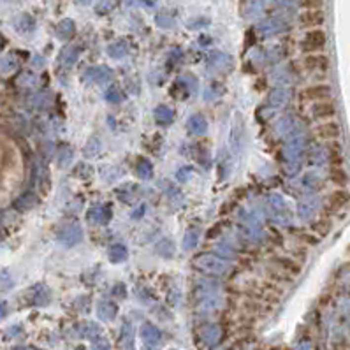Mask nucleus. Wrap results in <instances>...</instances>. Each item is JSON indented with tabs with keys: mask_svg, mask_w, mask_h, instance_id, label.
<instances>
[{
	"mask_svg": "<svg viewBox=\"0 0 350 350\" xmlns=\"http://www.w3.org/2000/svg\"><path fill=\"white\" fill-rule=\"evenodd\" d=\"M134 171H136V176L141 178V180H152L153 176V165L148 158L139 157L134 164Z\"/></svg>",
	"mask_w": 350,
	"mask_h": 350,
	"instance_id": "obj_15",
	"label": "nucleus"
},
{
	"mask_svg": "<svg viewBox=\"0 0 350 350\" xmlns=\"http://www.w3.org/2000/svg\"><path fill=\"white\" fill-rule=\"evenodd\" d=\"M349 201H350L349 192H345V190H336V192H333L329 195L327 208H329V211H338V209H342Z\"/></svg>",
	"mask_w": 350,
	"mask_h": 350,
	"instance_id": "obj_13",
	"label": "nucleus"
},
{
	"mask_svg": "<svg viewBox=\"0 0 350 350\" xmlns=\"http://www.w3.org/2000/svg\"><path fill=\"white\" fill-rule=\"evenodd\" d=\"M324 0H301V5L306 7L308 11H313V9H320Z\"/></svg>",
	"mask_w": 350,
	"mask_h": 350,
	"instance_id": "obj_31",
	"label": "nucleus"
},
{
	"mask_svg": "<svg viewBox=\"0 0 350 350\" xmlns=\"http://www.w3.org/2000/svg\"><path fill=\"white\" fill-rule=\"evenodd\" d=\"M111 69L108 67H95V69H90L88 71V78L92 81H95V83H99V85H106L109 79H111Z\"/></svg>",
	"mask_w": 350,
	"mask_h": 350,
	"instance_id": "obj_17",
	"label": "nucleus"
},
{
	"mask_svg": "<svg viewBox=\"0 0 350 350\" xmlns=\"http://www.w3.org/2000/svg\"><path fill=\"white\" fill-rule=\"evenodd\" d=\"M190 176H192V169H190V167H181V169L176 173V180L181 181V183L189 180Z\"/></svg>",
	"mask_w": 350,
	"mask_h": 350,
	"instance_id": "obj_32",
	"label": "nucleus"
},
{
	"mask_svg": "<svg viewBox=\"0 0 350 350\" xmlns=\"http://www.w3.org/2000/svg\"><path fill=\"white\" fill-rule=\"evenodd\" d=\"M174 241L173 239H169V237H164V239H160V241L155 245V252H157L160 257H165V259H171L174 255Z\"/></svg>",
	"mask_w": 350,
	"mask_h": 350,
	"instance_id": "obj_18",
	"label": "nucleus"
},
{
	"mask_svg": "<svg viewBox=\"0 0 350 350\" xmlns=\"http://www.w3.org/2000/svg\"><path fill=\"white\" fill-rule=\"evenodd\" d=\"M83 239V231H81L79 226H67L60 231L58 234V241L62 243L64 246H74Z\"/></svg>",
	"mask_w": 350,
	"mask_h": 350,
	"instance_id": "obj_5",
	"label": "nucleus"
},
{
	"mask_svg": "<svg viewBox=\"0 0 350 350\" xmlns=\"http://www.w3.org/2000/svg\"><path fill=\"white\" fill-rule=\"evenodd\" d=\"M215 255L220 259H233L234 257V250L229 248L227 245H217V248H215Z\"/></svg>",
	"mask_w": 350,
	"mask_h": 350,
	"instance_id": "obj_27",
	"label": "nucleus"
},
{
	"mask_svg": "<svg viewBox=\"0 0 350 350\" xmlns=\"http://www.w3.org/2000/svg\"><path fill=\"white\" fill-rule=\"evenodd\" d=\"M303 65H305L306 71L310 73H324L329 67V60L324 55H308V57L303 60Z\"/></svg>",
	"mask_w": 350,
	"mask_h": 350,
	"instance_id": "obj_9",
	"label": "nucleus"
},
{
	"mask_svg": "<svg viewBox=\"0 0 350 350\" xmlns=\"http://www.w3.org/2000/svg\"><path fill=\"white\" fill-rule=\"evenodd\" d=\"M197 241H199V229H189L183 237V250L190 252L197 246Z\"/></svg>",
	"mask_w": 350,
	"mask_h": 350,
	"instance_id": "obj_21",
	"label": "nucleus"
},
{
	"mask_svg": "<svg viewBox=\"0 0 350 350\" xmlns=\"http://www.w3.org/2000/svg\"><path fill=\"white\" fill-rule=\"evenodd\" d=\"M71 160H73V148L69 145H64L60 148V158H58V162H60V165L64 167V165H67Z\"/></svg>",
	"mask_w": 350,
	"mask_h": 350,
	"instance_id": "obj_25",
	"label": "nucleus"
},
{
	"mask_svg": "<svg viewBox=\"0 0 350 350\" xmlns=\"http://www.w3.org/2000/svg\"><path fill=\"white\" fill-rule=\"evenodd\" d=\"M104 99L108 102H111V104H118V102L123 99V95H121L120 88H118L117 85H111V86H108V90L104 92Z\"/></svg>",
	"mask_w": 350,
	"mask_h": 350,
	"instance_id": "obj_23",
	"label": "nucleus"
},
{
	"mask_svg": "<svg viewBox=\"0 0 350 350\" xmlns=\"http://www.w3.org/2000/svg\"><path fill=\"white\" fill-rule=\"evenodd\" d=\"M143 338H145L146 342H157V340L160 338V333L153 326H145L143 327Z\"/></svg>",
	"mask_w": 350,
	"mask_h": 350,
	"instance_id": "obj_26",
	"label": "nucleus"
},
{
	"mask_svg": "<svg viewBox=\"0 0 350 350\" xmlns=\"http://www.w3.org/2000/svg\"><path fill=\"white\" fill-rule=\"evenodd\" d=\"M315 206H317V202L313 199H306V201L299 202V217L308 218L315 211Z\"/></svg>",
	"mask_w": 350,
	"mask_h": 350,
	"instance_id": "obj_24",
	"label": "nucleus"
},
{
	"mask_svg": "<svg viewBox=\"0 0 350 350\" xmlns=\"http://www.w3.org/2000/svg\"><path fill=\"white\" fill-rule=\"evenodd\" d=\"M187 129H189L190 134L194 136H202L208 130V121L202 115H192V117L187 120Z\"/></svg>",
	"mask_w": 350,
	"mask_h": 350,
	"instance_id": "obj_11",
	"label": "nucleus"
},
{
	"mask_svg": "<svg viewBox=\"0 0 350 350\" xmlns=\"http://www.w3.org/2000/svg\"><path fill=\"white\" fill-rule=\"evenodd\" d=\"M268 106L271 109H280L290 101V92L287 88H273L268 93Z\"/></svg>",
	"mask_w": 350,
	"mask_h": 350,
	"instance_id": "obj_8",
	"label": "nucleus"
},
{
	"mask_svg": "<svg viewBox=\"0 0 350 350\" xmlns=\"http://www.w3.org/2000/svg\"><path fill=\"white\" fill-rule=\"evenodd\" d=\"M270 204H271V208H273L274 211H280V209L285 208V202H283L282 195H276V194H273V195L270 197Z\"/></svg>",
	"mask_w": 350,
	"mask_h": 350,
	"instance_id": "obj_29",
	"label": "nucleus"
},
{
	"mask_svg": "<svg viewBox=\"0 0 350 350\" xmlns=\"http://www.w3.org/2000/svg\"><path fill=\"white\" fill-rule=\"evenodd\" d=\"M290 125H292V118H290V117H282L280 120H278V129H276V132H278V134L287 132V130L290 129Z\"/></svg>",
	"mask_w": 350,
	"mask_h": 350,
	"instance_id": "obj_28",
	"label": "nucleus"
},
{
	"mask_svg": "<svg viewBox=\"0 0 350 350\" xmlns=\"http://www.w3.org/2000/svg\"><path fill=\"white\" fill-rule=\"evenodd\" d=\"M326 32L320 29H313L310 32L306 34L305 39L301 42V49L305 53H317V51H322V49L326 48Z\"/></svg>",
	"mask_w": 350,
	"mask_h": 350,
	"instance_id": "obj_2",
	"label": "nucleus"
},
{
	"mask_svg": "<svg viewBox=\"0 0 350 350\" xmlns=\"http://www.w3.org/2000/svg\"><path fill=\"white\" fill-rule=\"evenodd\" d=\"M310 111L311 117L317 118V120H327V118H333L336 115V106L331 99H326V101L313 102Z\"/></svg>",
	"mask_w": 350,
	"mask_h": 350,
	"instance_id": "obj_4",
	"label": "nucleus"
},
{
	"mask_svg": "<svg viewBox=\"0 0 350 350\" xmlns=\"http://www.w3.org/2000/svg\"><path fill=\"white\" fill-rule=\"evenodd\" d=\"M129 257V250L127 246L121 245V243H115V245L109 246V261L113 264H120V262H125Z\"/></svg>",
	"mask_w": 350,
	"mask_h": 350,
	"instance_id": "obj_16",
	"label": "nucleus"
},
{
	"mask_svg": "<svg viewBox=\"0 0 350 350\" xmlns=\"http://www.w3.org/2000/svg\"><path fill=\"white\" fill-rule=\"evenodd\" d=\"M324 20H326V16H324V12H322L320 9L306 11L299 16V23H301L303 27H306V29H317V27H320V25L324 23Z\"/></svg>",
	"mask_w": 350,
	"mask_h": 350,
	"instance_id": "obj_10",
	"label": "nucleus"
},
{
	"mask_svg": "<svg viewBox=\"0 0 350 350\" xmlns=\"http://www.w3.org/2000/svg\"><path fill=\"white\" fill-rule=\"evenodd\" d=\"M243 120H241V117L237 115L236 117V121L233 123V136H231V141H233V146H236V150H239L241 148V143H243V139H241V136H243Z\"/></svg>",
	"mask_w": 350,
	"mask_h": 350,
	"instance_id": "obj_20",
	"label": "nucleus"
},
{
	"mask_svg": "<svg viewBox=\"0 0 350 350\" xmlns=\"http://www.w3.org/2000/svg\"><path fill=\"white\" fill-rule=\"evenodd\" d=\"M109 218H111V209L109 208H104V206H92V208L88 209L90 224L99 226V224H106V222H109Z\"/></svg>",
	"mask_w": 350,
	"mask_h": 350,
	"instance_id": "obj_12",
	"label": "nucleus"
},
{
	"mask_svg": "<svg viewBox=\"0 0 350 350\" xmlns=\"http://www.w3.org/2000/svg\"><path fill=\"white\" fill-rule=\"evenodd\" d=\"M331 178H333V181L336 183V185H345V183H347V174L343 173L342 169H333V173H331Z\"/></svg>",
	"mask_w": 350,
	"mask_h": 350,
	"instance_id": "obj_30",
	"label": "nucleus"
},
{
	"mask_svg": "<svg viewBox=\"0 0 350 350\" xmlns=\"http://www.w3.org/2000/svg\"><path fill=\"white\" fill-rule=\"evenodd\" d=\"M153 117H155V121L162 127H167V125L173 123L174 120V111L169 108V106H157L155 111H153Z\"/></svg>",
	"mask_w": 350,
	"mask_h": 350,
	"instance_id": "obj_14",
	"label": "nucleus"
},
{
	"mask_svg": "<svg viewBox=\"0 0 350 350\" xmlns=\"http://www.w3.org/2000/svg\"><path fill=\"white\" fill-rule=\"evenodd\" d=\"M99 317L101 318H104V320H113L115 317H117V311H118V308H117V305L115 303H111V301H102L101 305H99Z\"/></svg>",
	"mask_w": 350,
	"mask_h": 350,
	"instance_id": "obj_19",
	"label": "nucleus"
},
{
	"mask_svg": "<svg viewBox=\"0 0 350 350\" xmlns=\"http://www.w3.org/2000/svg\"><path fill=\"white\" fill-rule=\"evenodd\" d=\"M99 152H101V141L97 139V137H92L88 143H86V146L83 148V155H85L86 158H93L99 155Z\"/></svg>",
	"mask_w": 350,
	"mask_h": 350,
	"instance_id": "obj_22",
	"label": "nucleus"
},
{
	"mask_svg": "<svg viewBox=\"0 0 350 350\" xmlns=\"http://www.w3.org/2000/svg\"><path fill=\"white\" fill-rule=\"evenodd\" d=\"M192 266L201 273H206L209 276H222L229 271V262L217 257L215 254H199L192 259Z\"/></svg>",
	"mask_w": 350,
	"mask_h": 350,
	"instance_id": "obj_1",
	"label": "nucleus"
},
{
	"mask_svg": "<svg viewBox=\"0 0 350 350\" xmlns=\"http://www.w3.org/2000/svg\"><path fill=\"white\" fill-rule=\"evenodd\" d=\"M315 134H317V137L320 141H336L340 137V134H342V130H340L338 123L326 121V123L318 125L317 129H315Z\"/></svg>",
	"mask_w": 350,
	"mask_h": 350,
	"instance_id": "obj_7",
	"label": "nucleus"
},
{
	"mask_svg": "<svg viewBox=\"0 0 350 350\" xmlns=\"http://www.w3.org/2000/svg\"><path fill=\"white\" fill-rule=\"evenodd\" d=\"M303 152V137L301 136H294L290 137L289 141L283 145V150H282V155L289 164L292 162H299V155Z\"/></svg>",
	"mask_w": 350,
	"mask_h": 350,
	"instance_id": "obj_3",
	"label": "nucleus"
},
{
	"mask_svg": "<svg viewBox=\"0 0 350 350\" xmlns=\"http://www.w3.org/2000/svg\"><path fill=\"white\" fill-rule=\"evenodd\" d=\"M301 99L303 101H311V102L326 101V99H331V88L327 85L308 86V88H305L301 92Z\"/></svg>",
	"mask_w": 350,
	"mask_h": 350,
	"instance_id": "obj_6",
	"label": "nucleus"
}]
</instances>
